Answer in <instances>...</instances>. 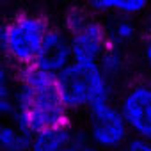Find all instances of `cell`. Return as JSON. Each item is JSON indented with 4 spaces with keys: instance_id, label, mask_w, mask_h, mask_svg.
<instances>
[{
    "instance_id": "3",
    "label": "cell",
    "mask_w": 151,
    "mask_h": 151,
    "mask_svg": "<svg viewBox=\"0 0 151 151\" xmlns=\"http://www.w3.org/2000/svg\"><path fill=\"white\" fill-rule=\"evenodd\" d=\"M48 30L50 25L45 18L37 14H20L4 25L0 52L7 62L20 69L34 66Z\"/></svg>"
},
{
    "instance_id": "20",
    "label": "cell",
    "mask_w": 151,
    "mask_h": 151,
    "mask_svg": "<svg viewBox=\"0 0 151 151\" xmlns=\"http://www.w3.org/2000/svg\"><path fill=\"white\" fill-rule=\"evenodd\" d=\"M27 151H29V149H27Z\"/></svg>"
},
{
    "instance_id": "6",
    "label": "cell",
    "mask_w": 151,
    "mask_h": 151,
    "mask_svg": "<svg viewBox=\"0 0 151 151\" xmlns=\"http://www.w3.org/2000/svg\"><path fill=\"white\" fill-rule=\"evenodd\" d=\"M69 45H71V53L75 62H89V64H98L100 57L109 46L107 41V32L103 22L96 18H89L82 27L68 34Z\"/></svg>"
},
{
    "instance_id": "5",
    "label": "cell",
    "mask_w": 151,
    "mask_h": 151,
    "mask_svg": "<svg viewBox=\"0 0 151 151\" xmlns=\"http://www.w3.org/2000/svg\"><path fill=\"white\" fill-rule=\"evenodd\" d=\"M132 137L151 140V82L130 86L117 103Z\"/></svg>"
},
{
    "instance_id": "4",
    "label": "cell",
    "mask_w": 151,
    "mask_h": 151,
    "mask_svg": "<svg viewBox=\"0 0 151 151\" xmlns=\"http://www.w3.org/2000/svg\"><path fill=\"white\" fill-rule=\"evenodd\" d=\"M87 137L98 149H121L132 137L117 103L101 101L87 110Z\"/></svg>"
},
{
    "instance_id": "13",
    "label": "cell",
    "mask_w": 151,
    "mask_h": 151,
    "mask_svg": "<svg viewBox=\"0 0 151 151\" xmlns=\"http://www.w3.org/2000/svg\"><path fill=\"white\" fill-rule=\"evenodd\" d=\"M13 91H14V78H13L11 68L7 60L0 59V100L13 96Z\"/></svg>"
},
{
    "instance_id": "8",
    "label": "cell",
    "mask_w": 151,
    "mask_h": 151,
    "mask_svg": "<svg viewBox=\"0 0 151 151\" xmlns=\"http://www.w3.org/2000/svg\"><path fill=\"white\" fill-rule=\"evenodd\" d=\"M71 123L62 126H53L30 135L29 151H68L75 137Z\"/></svg>"
},
{
    "instance_id": "16",
    "label": "cell",
    "mask_w": 151,
    "mask_h": 151,
    "mask_svg": "<svg viewBox=\"0 0 151 151\" xmlns=\"http://www.w3.org/2000/svg\"><path fill=\"white\" fill-rule=\"evenodd\" d=\"M121 151H151V140L140 137H130Z\"/></svg>"
},
{
    "instance_id": "15",
    "label": "cell",
    "mask_w": 151,
    "mask_h": 151,
    "mask_svg": "<svg viewBox=\"0 0 151 151\" xmlns=\"http://www.w3.org/2000/svg\"><path fill=\"white\" fill-rule=\"evenodd\" d=\"M68 151H100L87 137L86 132H75V137H73V142L69 146Z\"/></svg>"
},
{
    "instance_id": "17",
    "label": "cell",
    "mask_w": 151,
    "mask_h": 151,
    "mask_svg": "<svg viewBox=\"0 0 151 151\" xmlns=\"http://www.w3.org/2000/svg\"><path fill=\"white\" fill-rule=\"evenodd\" d=\"M142 60H144L146 69L151 73V30H149V34L146 36V39L142 43Z\"/></svg>"
},
{
    "instance_id": "12",
    "label": "cell",
    "mask_w": 151,
    "mask_h": 151,
    "mask_svg": "<svg viewBox=\"0 0 151 151\" xmlns=\"http://www.w3.org/2000/svg\"><path fill=\"white\" fill-rule=\"evenodd\" d=\"M98 68L105 75V78L114 86V82L121 78V75L126 69V55H124V50L114 48V46H107V50L103 52V55L98 60Z\"/></svg>"
},
{
    "instance_id": "9",
    "label": "cell",
    "mask_w": 151,
    "mask_h": 151,
    "mask_svg": "<svg viewBox=\"0 0 151 151\" xmlns=\"http://www.w3.org/2000/svg\"><path fill=\"white\" fill-rule=\"evenodd\" d=\"M87 7L105 16L137 18L149 11L151 0H86Z\"/></svg>"
},
{
    "instance_id": "11",
    "label": "cell",
    "mask_w": 151,
    "mask_h": 151,
    "mask_svg": "<svg viewBox=\"0 0 151 151\" xmlns=\"http://www.w3.org/2000/svg\"><path fill=\"white\" fill-rule=\"evenodd\" d=\"M30 135L23 132L14 119L0 121V151H27Z\"/></svg>"
},
{
    "instance_id": "18",
    "label": "cell",
    "mask_w": 151,
    "mask_h": 151,
    "mask_svg": "<svg viewBox=\"0 0 151 151\" xmlns=\"http://www.w3.org/2000/svg\"><path fill=\"white\" fill-rule=\"evenodd\" d=\"M146 22H147V27H149V30H151V7H149V11H147V18H146Z\"/></svg>"
},
{
    "instance_id": "10",
    "label": "cell",
    "mask_w": 151,
    "mask_h": 151,
    "mask_svg": "<svg viewBox=\"0 0 151 151\" xmlns=\"http://www.w3.org/2000/svg\"><path fill=\"white\" fill-rule=\"evenodd\" d=\"M103 25H105L109 46H114V48L124 50L139 36V27H137L135 18H128V16H109Z\"/></svg>"
},
{
    "instance_id": "7",
    "label": "cell",
    "mask_w": 151,
    "mask_h": 151,
    "mask_svg": "<svg viewBox=\"0 0 151 151\" xmlns=\"http://www.w3.org/2000/svg\"><path fill=\"white\" fill-rule=\"evenodd\" d=\"M71 62H73V53H71V45H69L68 34L62 29L50 27V30L41 45V50L36 57L34 66L57 77Z\"/></svg>"
},
{
    "instance_id": "1",
    "label": "cell",
    "mask_w": 151,
    "mask_h": 151,
    "mask_svg": "<svg viewBox=\"0 0 151 151\" xmlns=\"http://www.w3.org/2000/svg\"><path fill=\"white\" fill-rule=\"evenodd\" d=\"M13 101V119L29 135L71 123V112L64 107L59 94L57 77L36 66L20 69Z\"/></svg>"
},
{
    "instance_id": "19",
    "label": "cell",
    "mask_w": 151,
    "mask_h": 151,
    "mask_svg": "<svg viewBox=\"0 0 151 151\" xmlns=\"http://www.w3.org/2000/svg\"><path fill=\"white\" fill-rule=\"evenodd\" d=\"M2 32H4V25L0 23V41H2Z\"/></svg>"
},
{
    "instance_id": "14",
    "label": "cell",
    "mask_w": 151,
    "mask_h": 151,
    "mask_svg": "<svg viewBox=\"0 0 151 151\" xmlns=\"http://www.w3.org/2000/svg\"><path fill=\"white\" fill-rule=\"evenodd\" d=\"M89 13L84 11V9H71L68 11V14L64 16V32L66 34H71L73 30H77L78 27H82L87 20H89Z\"/></svg>"
},
{
    "instance_id": "2",
    "label": "cell",
    "mask_w": 151,
    "mask_h": 151,
    "mask_svg": "<svg viewBox=\"0 0 151 151\" xmlns=\"http://www.w3.org/2000/svg\"><path fill=\"white\" fill-rule=\"evenodd\" d=\"M57 86L60 100L69 112L89 110L101 101H109L112 96V84L105 78L98 64L89 62L73 60L57 75Z\"/></svg>"
}]
</instances>
